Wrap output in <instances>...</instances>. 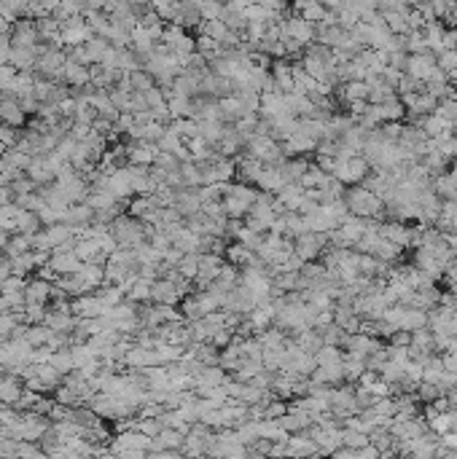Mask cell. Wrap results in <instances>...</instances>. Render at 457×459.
<instances>
[{
	"instance_id": "6da1fadb",
	"label": "cell",
	"mask_w": 457,
	"mask_h": 459,
	"mask_svg": "<svg viewBox=\"0 0 457 459\" xmlns=\"http://www.w3.org/2000/svg\"><path fill=\"white\" fill-rule=\"evenodd\" d=\"M255 196H258V191L250 189V183H228L226 193H224V210H226V215L242 220V217L250 213Z\"/></svg>"
},
{
	"instance_id": "7a4b0ae2",
	"label": "cell",
	"mask_w": 457,
	"mask_h": 459,
	"mask_svg": "<svg viewBox=\"0 0 457 459\" xmlns=\"http://www.w3.org/2000/svg\"><path fill=\"white\" fill-rule=\"evenodd\" d=\"M345 204H347V210L352 215L376 217L382 213V207H385V199L376 196L374 191H369L366 186H361V189H349L347 193H345Z\"/></svg>"
},
{
	"instance_id": "3957f363",
	"label": "cell",
	"mask_w": 457,
	"mask_h": 459,
	"mask_svg": "<svg viewBox=\"0 0 457 459\" xmlns=\"http://www.w3.org/2000/svg\"><path fill=\"white\" fill-rule=\"evenodd\" d=\"M110 234H113V239L119 242V247H137V244H143L148 239V231L146 226L140 223V220H134L132 217H116L110 226Z\"/></svg>"
},
{
	"instance_id": "277c9868",
	"label": "cell",
	"mask_w": 457,
	"mask_h": 459,
	"mask_svg": "<svg viewBox=\"0 0 457 459\" xmlns=\"http://www.w3.org/2000/svg\"><path fill=\"white\" fill-rule=\"evenodd\" d=\"M369 169H371L369 159H363L358 153L355 156H336V167L331 175L342 183H361L369 177Z\"/></svg>"
},
{
	"instance_id": "5b68a950",
	"label": "cell",
	"mask_w": 457,
	"mask_h": 459,
	"mask_svg": "<svg viewBox=\"0 0 457 459\" xmlns=\"http://www.w3.org/2000/svg\"><path fill=\"white\" fill-rule=\"evenodd\" d=\"M161 43H164L173 54L180 56V59H186L188 54L197 52V41H194L180 25H167V28L161 30Z\"/></svg>"
},
{
	"instance_id": "8992f818",
	"label": "cell",
	"mask_w": 457,
	"mask_h": 459,
	"mask_svg": "<svg viewBox=\"0 0 457 459\" xmlns=\"http://www.w3.org/2000/svg\"><path fill=\"white\" fill-rule=\"evenodd\" d=\"M67 62V52H62V49H40L38 54V62H35V70H38L43 78H49V81H54V78H59L62 76V68H65Z\"/></svg>"
},
{
	"instance_id": "52a82bcc",
	"label": "cell",
	"mask_w": 457,
	"mask_h": 459,
	"mask_svg": "<svg viewBox=\"0 0 457 459\" xmlns=\"http://www.w3.org/2000/svg\"><path fill=\"white\" fill-rule=\"evenodd\" d=\"M94 32L92 28L86 25V19L81 14H73L67 16L65 22H62V35H59V43H65V46H81V43H86L92 38Z\"/></svg>"
},
{
	"instance_id": "ba28073f",
	"label": "cell",
	"mask_w": 457,
	"mask_h": 459,
	"mask_svg": "<svg viewBox=\"0 0 457 459\" xmlns=\"http://www.w3.org/2000/svg\"><path fill=\"white\" fill-rule=\"evenodd\" d=\"M323 247H325V234H318V231H304V234H299L294 239V253L304 263L307 261H315V258L323 253Z\"/></svg>"
},
{
	"instance_id": "9c48e42d",
	"label": "cell",
	"mask_w": 457,
	"mask_h": 459,
	"mask_svg": "<svg viewBox=\"0 0 457 459\" xmlns=\"http://www.w3.org/2000/svg\"><path fill=\"white\" fill-rule=\"evenodd\" d=\"M154 443V438L146 435V432L134 430V427H127V432H121L119 438L113 441V454H129V451H148Z\"/></svg>"
},
{
	"instance_id": "30bf717a",
	"label": "cell",
	"mask_w": 457,
	"mask_h": 459,
	"mask_svg": "<svg viewBox=\"0 0 457 459\" xmlns=\"http://www.w3.org/2000/svg\"><path fill=\"white\" fill-rule=\"evenodd\" d=\"M73 314L79 320H92V317H103L108 311V306L103 304V298L97 293H83V296H76V301L70 304Z\"/></svg>"
},
{
	"instance_id": "8fae6325",
	"label": "cell",
	"mask_w": 457,
	"mask_h": 459,
	"mask_svg": "<svg viewBox=\"0 0 457 459\" xmlns=\"http://www.w3.org/2000/svg\"><path fill=\"white\" fill-rule=\"evenodd\" d=\"M436 68H439L436 54H430V52H420V54L406 56V68H403V73H409L412 78H417V81L425 83V81H428V76Z\"/></svg>"
},
{
	"instance_id": "7c38bea8",
	"label": "cell",
	"mask_w": 457,
	"mask_h": 459,
	"mask_svg": "<svg viewBox=\"0 0 457 459\" xmlns=\"http://www.w3.org/2000/svg\"><path fill=\"white\" fill-rule=\"evenodd\" d=\"M224 263H226V258L224 256H215V253H202L199 256V269H197V277H194V282L202 287H207V285L213 282L215 277L221 274L224 269Z\"/></svg>"
},
{
	"instance_id": "4fadbf2b",
	"label": "cell",
	"mask_w": 457,
	"mask_h": 459,
	"mask_svg": "<svg viewBox=\"0 0 457 459\" xmlns=\"http://www.w3.org/2000/svg\"><path fill=\"white\" fill-rule=\"evenodd\" d=\"M282 35H291V38L299 41L301 46H309V43L315 41V25L294 14L291 19L282 22Z\"/></svg>"
},
{
	"instance_id": "5bb4252c",
	"label": "cell",
	"mask_w": 457,
	"mask_h": 459,
	"mask_svg": "<svg viewBox=\"0 0 457 459\" xmlns=\"http://www.w3.org/2000/svg\"><path fill=\"white\" fill-rule=\"evenodd\" d=\"M59 78H62L67 86H73V89H79V86H86V83H92V65H81V62H73V59H67Z\"/></svg>"
},
{
	"instance_id": "9a60e30c",
	"label": "cell",
	"mask_w": 457,
	"mask_h": 459,
	"mask_svg": "<svg viewBox=\"0 0 457 459\" xmlns=\"http://www.w3.org/2000/svg\"><path fill=\"white\" fill-rule=\"evenodd\" d=\"M40 49L38 46H11L8 52V65L16 70H35Z\"/></svg>"
},
{
	"instance_id": "2e32d148",
	"label": "cell",
	"mask_w": 457,
	"mask_h": 459,
	"mask_svg": "<svg viewBox=\"0 0 457 459\" xmlns=\"http://www.w3.org/2000/svg\"><path fill=\"white\" fill-rule=\"evenodd\" d=\"M92 220H94V210L86 202L70 204L65 213H62V223L73 226V229H83V226H89Z\"/></svg>"
},
{
	"instance_id": "e0dca14e",
	"label": "cell",
	"mask_w": 457,
	"mask_h": 459,
	"mask_svg": "<svg viewBox=\"0 0 457 459\" xmlns=\"http://www.w3.org/2000/svg\"><path fill=\"white\" fill-rule=\"evenodd\" d=\"M0 121L13 126V129L27 121V113H25V108L19 105L16 97H3V100H0Z\"/></svg>"
},
{
	"instance_id": "ac0fdd59",
	"label": "cell",
	"mask_w": 457,
	"mask_h": 459,
	"mask_svg": "<svg viewBox=\"0 0 457 459\" xmlns=\"http://www.w3.org/2000/svg\"><path fill=\"white\" fill-rule=\"evenodd\" d=\"M258 191H267V193H277V191L285 186V177L280 172V164H264L261 175L255 180Z\"/></svg>"
},
{
	"instance_id": "d6986e66",
	"label": "cell",
	"mask_w": 457,
	"mask_h": 459,
	"mask_svg": "<svg viewBox=\"0 0 457 459\" xmlns=\"http://www.w3.org/2000/svg\"><path fill=\"white\" fill-rule=\"evenodd\" d=\"M294 11H296V16L307 19V22H312V25L323 22L325 14H328V8H325L323 0H294Z\"/></svg>"
},
{
	"instance_id": "ffe728a7",
	"label": "cell",
	"mask_w": 457,
	"mask_h": 459,
	"mask_svg": "<svg viewBox=\"0 0 457 459\" xmlns=\"http://www.w3.org/2000/svg\"><path fill=\"white\" fill-rule=\"evenodd\" d=\"M25 392V384H22V376H0V405H13L19 400V395Z\"/></svg>"
},
{
	"instance_id": "44dd1931",
	"label": "cell",
	"mask_w": 457,
	"mask_h": 459,
	"mask_svg": "<svg viewBox=\"0 0 457 459\" xmlns=\"http://www.w3.org/2000/svg\"><path fill=\"white\" fill-rule=\"evenodd\" d=\"M49 298H52V282L46 277L25 282V304H46Z\"/></svg>"
},
{
	"instance_id": "7402d4cb",
	"label": "cell",
	"mask_w": 457,
	"mask_h": 459,
	"mask_svg": "<svg viewBox=\"0 0 457 459\" xmlns=\"http://www.w3.org/2000/svg\"><path fill=\"white\" fill-rule=\"evenodd\" d=\"M379 234H382L385 239H390L393 244H398V247H406V244L415 239V231L406 229V226H403V223H398V220L379 226Z\"/></svg>"
},
{
	"instance_id": "603a6c76",
	"label": "cell",
	"mask_w": 457,
	"mask_h": 459,
	"mask_svg": "<svg viewBox=\"0 0 457 459\" xmlns=\"http://www.w3.org/2000/svg\"><path fill=\"white\" fill-rule=\"evenodd\" d=\"M261 169H264V164L258 162V159H253L250 153H245L242 159H237V177H240L242 183H250L253 186L255 180H258V175H261Z\"/></svg>"
},
{
	"instance_id": "cb8c5ba5",
	"label": "cell",
	"mask_w": 457,
	"mask_h": 459,
	"mask_svg": "<svg viewBox=\"0 0 457 459\" xmlns=\"http://www.w3.org/2000/svg\"><path fill=\"white\" fill-rule=\"evenodd\" d=\"M79 277L86 282L89 290H92V287H100V285L105 282V266H103V263H89V261H83L79 269Z\"/></svg>"
},
{
	"instance_id": "d4e9b609",
	"label": "cell",
	"mask_w": 457,
	"mask_h": 459,
	"mask_svg": "<svg viewBox=\"0 0 457 459\" xmlns=\"http://www.w3.org/2000/svg\"><path fill=\"white\" fill-rule=\"evenodd\" d=\"M35 28H38V35L43 41L59 43V35H62V22H59V19H54V16H40V19H35Z\"/></svg>"
},
{
	"instance_id": "484cf974",
	"label": "cell",
	"mask_w": 457,
	"mask_h": 459,
	"mask_svg": "<svg viewBox=\"0 0 457 459\" xmlns=\"http://www.w3.org/2000/svg\"><path fill=\"white\" fill-rule=\"evenodd\" d=\"M83 46H86V54H89V62H92V65H100V62L105 59L108 49H110L113 43L108 41L105 35H92L89 41L83 43Z\"/></svg>"
},
{
	"instance_id": "4316f807",
	"label": "cell",
	"mask_w": 457,
	"mask_h": 459,
	"mask_svg": "<svg viewBox=\"0 0 457 459\" xmlns=\"http://www.w3.org/2000/svg\"><path fill=\"white\" fill-rule=\"evenodd\" d=\"M307 169H309V164L304 162V159H285V162L280 164V172H282V177H285V183H299Z\"/></svg>"
},
{
	"instance_id": "83f0119b",
	"label": "cell",
	"mask_w": 457,
	"mask_h": 459,
	"mask_svg": "<svg viewBox=\"0 0 457 459\" xmlns=\"http://www.w3.org/2000/svg\"><path fill=\"white\" fill-rule=\"evenodd\" d=\"M197 124H199V137L207 140L210 145H218V140L226 132V124L224 121H197Z\"/></svg>"
},
{
	"instance_id": "f1b7e54d",
	"label": "cell",
	"mask_w": 457,
	"mask_h": 459,
	"mask_svg": "<svg viewBox=\"0 0 457 459\" xmlns=\"http://www.w3.org/2000/svg\"><path fill=\"white\" fill-rule=\"evenodd\" d=\"M27 6L30 0H0V14L8 22H16L19 16H27Z\"/></svg>"
},
{
	"instance_id": "f546056e",
	"label": "cell",
	"mask_w": 457,
	"mask_h": 459,
	"mask_svg": "<svg viewBox=\"0 0 457 459\" xmlns=\"http://www.w3.org/2000/svg\"><path fill=\"white\" fill-rule=\"evenodd\" d=\"M49 363H52L54 368L62 374V376H65V374H70V371H76V363H73V352L65 350V347H62V350H54L52 357H49Z\"/></svg>"
},
{
	"instance_id": "4dcf8cb0",
	"label": "cell",
	"mask_w": 457,
	"mask_h": 459,
	"mask_svg": "<svg viewBox=\"0 0 457 459\" xmlns=\"http://www.w3.org/2000/svg\"><path fill=\"white\" fill-rule=\"evenodd\" d=\"M175 269L180 271L186 280H191V282H194L197 269H199V256H197V253H183V258L178 261V266H175Z\"/></svg>"
},
{
	"instance_id": "1f68e13d",
	"label": "cell",
	"mask_w": 457,
	"mask_h": 459,
	"mask_svg": "<svg viewBox=\"0 0 457 459\" xmlns=\"http://www.w3.org/2000/svg\"><path fill=\"white\" fill-rule=\"evenodd\" d=\"M436 62H439V68L444 73H455L457 70V49H444L436 54Z\"/></svg>"
},
{
	"instance_id": "d6a6232c",
	"label": "cell",
	"mask_w": 457,
	"mask_h": 459,
	"mask_svg": "<svg viewBox=\"0 0 457 459\" xmlns=\"http://www.w3.org/2000/svg\"><path fill=\"white\" fill-rule=\"evenodd\" d=\"M89 0H59V6L65 8L67 14H83Z\"/></svg>"
},
{
	"instance_id": "836d02e7",
	"label": "cell",
	"mask_w": 457,
	"mask_h": 459,
	"mask_svg": "<svg viewBox=\"0 0 457 459\" xmlns=\"http://www.w3.org/2000/svg\"><path fill=\"white\" fill-rule=\"evenodd\" d=\"M444 446H449V448H457V430H449V432H444Z\"/></svg>"
}]
</instances>
